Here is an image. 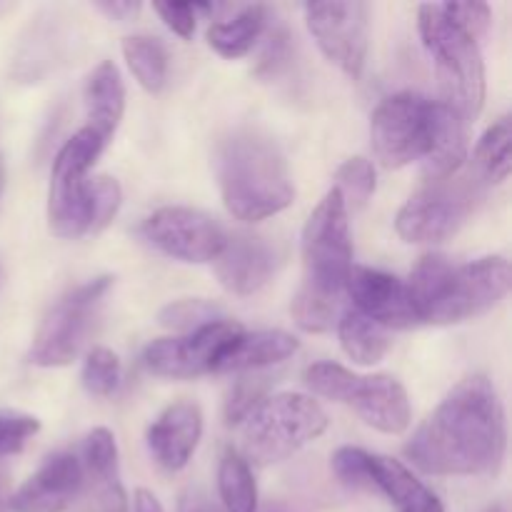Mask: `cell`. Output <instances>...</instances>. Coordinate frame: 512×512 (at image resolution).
Instances as JSON below:
<instances>
[{"mask_svg": "<svg viewBox=\"0 0 512 512\" xmlns=\"http://www.w3.org/2000/svg\"><path fill=\"white\" fill-rule=\"evenodd\" d=\"M120 375H123V368H120V360L113 350L108 348H93L85 358L83 365V388L88 390L95 398H108L118 390Z\"/></svg>", "mask_w": 512, "mask_h": 512, "instance_id": "obj_31", "label": "cell"}, {"mask_svg": "<svg viewBox=\"0 0 512 512\" xmlns=\"http://www.w3.org/2000/svg\"><path fill=\"white\" fill-rule=\"evenodd\" d=\"M305 23L325 58L353 80L360 78L368 58L370 8L360 0L305 5Z\"/></svg>", "mask_w": 512, "mask_h": 512, "instance_id": "obj_13", "label": "cell"}, {"mask_svg": "<svg viewBox=\"0 0 512 512\" xmlns=\"http://www.w3.org/2000/svg\"><path fill=\"white\" fill-rule=\"evenodd\" d=\"M505 408L485 375L460 380L415 430L405 455L428 475H493L503 465Z\"/></svg>", "mask_w": 512, "mask_h": 512, "instance_id": "obj_1", "label": "cell"}, {"mask_svg": "<svg viewBox=\"0 0 512 512\" xmlns=\"http://www.w3.org/2000/svg\"><path fill=\"white\" fill-rule=\"evenodd\" d=\"M3 185H5V163H3V155H0V193H3Z\"/></svg>", "mask_w": 512, "mask_h": 512, "instance_id": "obj_43", "label": "cell"}, {"mask_svg": "<svg viewBox=\"0 0 512 512\" xmlns=\"http://www.w3.org/2000/svg\"><path fill=\"white\" fill-rule=\"evenodd\" d=\"M40 430L35 415L18 413V410H0V460L18 455Z\"/></svg>", "mask_w": 512, "mask_h": 512, "instance_id": "obj_33", "label": "cell"}, {"mask_svg": "<svg viewBox=\"0 0 512 512\" xmlns=\"http://www.w3.org/2000/svg\"><path fill=\"white\" fill-rule=\"evenodd\" d=\"M85 512H128V510H118V508H110V505H98V503H90V508Z\"/></svg>", "mask_w": 512, "mask_h": 512, "instance_id": "obj_42", "label": "cell"}, {"mask_svg": "<svg viewBox=\"0 0 512 512\" xmlns=\"http://www.w3.org/2000/svg\"><path fill=\"white\" fill-rule=\"evenodd\" d=\"M328 430V413L303 393L265 395L240 423L243 458L248 465H275L288 460Z\"/></svg>", "mask_w": 512, "mask_h": 512, "instance_id": "obj_6", "label": "cell"}, {"mask_svg": "<svg viewBox=\"0 0 512 512\" xmlns=\"http://www.w3.org/2000/svg\"><path fill=\"white\" fill-rule=\"evenodd\" d=\"M110 288L113 278L100 275L65 293L40 323L28 355L30 363L38 368H63L73 363Z\"/></svg>", "mask_w": 512, "mask_h": 512, "instance_id": "obj_10", "label": "cell"}, {"mask_svg": "<svg viewBox=\"0 0 512 512\" xmlns=\"http://www.w3.org/2000/svg\"><path fill=\"white\" fill-rule=\"evenodd\" d=\"M140 235L168 258L180 263H213L223 250L225 230L215 218L198 208L168 205L150 215Z\"/></svg>", "mask_w": 512, "mask_h": 512, "instance_id": "obj_14", "label": "cell"}, {"mask_svg": "<svg viewBox=\"0 0 512 512\" xmlns=\"http://www.w3.org/2000/svg\"><path fill=\"white\" fill-rule=\"evenodd\" d=\"M512 123L508 115L495 120L480 138L478 148H475V163L473 170L483 178V183H503L510 175L512 155Z\"/></svg>", "mask_w": 512, "mask_h": 512, "instance_id": "obj_28", "label": "cell"}, {"mask_svg": "<svg viewBox=\"0 0 512 512\" xmlns=\"http://www.w3.org/2000/svg\"><path fill=\"white\" fill-rule=\"evenodd\" d=\"M468 160V133H465V120L453 108L438 100L435 110V135L433 148L428 158L423 160V175L428 183L445 180L450 175L460 173Z\"/></svg>", "mask_w": 512, "mask_h": 512, "instance_id": "obj_23", "label": "cell"}, {"mask_svg": "<svg viewBox=\"0 0 512 512\" xmlns=\"http://www.w3.org/2000/svg\"><path fill=\"white\" fill-rule=\"evenodd\" d=\"M288 33L285 30H275L268 40V48H265L263 58H260L258 65V75H265V78H275L280 70L288 65L290 58V43H288Z\"/></svg>", "mask_w": 512, "mask_h": 512, "instance_id": "obj_38", "label": "cell"}, {"mask_svg": "<svg viewBox=\"0 0 512 512\" xmlns=\"http://www.w3.org/2000/svg\"><path fill=\"white\" fill-rule=\"evenodd\" d=\"M215 275L220 285L233 295H253L270 283L278 268V253L273 245L253 235H235L225 240L218 253Z\"/></svg>", "mask_w": 512, "mask_h": 512, "instance_id": "obj_17", "label": "cell"}, {"mask_svg": "<svg viewBox=\"0 0 512 512\" xmlns=\"http://www.w3.org/2000/svg\"><path fill=\"white\" fill-rule=\"evenodd\" d=\"M345 295L353 300L358 313L383 325L385 330H405L420 325L413 300H410L408 285L395 278V275L383 273V270L353 265V273H350L348 285H345Z\"/></svg>", "mask_w": 512, "mask_h": 512, "instance_id": "obj_16", "label": "cell"}, {"mask_svg": "<svg viewBox=\"0 0 512 512\" xmlns=\"http://www.w3.org/2000/svg\"><path fill=\"white\" fill-rule=\"evenodd\" d=\"M268 25V8L265 5H248L230 20L213 23L208 30L210 48L228 60H238L253 50L260 35Z\"/></svg>", "mask_w": 512, "mask_h": 512, "instance_id": "obj_25", "label": "cell"}, {"mask_svg": "<svg viewBox=\"0 0 512 512\" xmlns=\"http://www.w3.org/2000/svg\"><path fill=\"white\" fill-rule=\"evenodd\" d=\"M418 30L433 58L443 103L470 123L483 113L485 105V63L478 43L465 35L438 3L420 5Z\"/></svg>", "mask_w": 512, "mask_h": 512, "instance_id": "obj_5", "label": "cell"}, {"mask_svg": "<svg viewBox=\"0 0 512 512\" xmlns=\"http://www.w3.org/2000/svg\"><path fill=\"white\" fill-rule=\"evenodd\" d=\"M105 143L88 125L80 128L58 150L50 170L48 225L58 238L73 240L90 233V180L88 173L103 153Z\"/></svg>", "mask_w": 512, "mask_h": 512, "instance_id": "obj_9", "label": "cell"}, {"mask_svg": "<svg viewBox=\"0 0 512 512\" xmlns=\"http://www.w3.org/2000/svg\"><path fill=\"white\" fill-rule=\"evenodd\" d=\"M488 512H505V510H503V508H500V505H495V508H490Z\"/></svg>", "mask_w": 512, "mask_h": 512, "instance_id": "obj_45", "label": "cell"}, {"mask_svg": "<svg viewBox=\"0 0 512 512\" xmlns=\"http://www.w3.org/2000/svg\"><path fill=\"white\" fill-rule=\"evenodd\" d=\"M220 318H223V310H220L215 303H210V300H200V298L175 300V303L165 305L158 315L163 328L178 330V333L183 335L205 328V325L215 323V320Z\"/></svg>", "mask_w": 512, "mask_h": 512, "instance_id": "obj_29", "label": "cell"}, {"mask_svg": "<svg viewBox=\"0 0 512 512\" xmlns=\"http://www.w3.org/2000/svg\"><path fill=\"white\" fill-rule=\"evenodd\" d=\"M333 470L345 485L358 490H373V473H370V453L360 448H340L333 455Z\"/></svg>", "mask_w": 512, "mask_h": 512, "instance_id": "obj_34", "label": "cell"}, {"mask_svg": "<svg viewBox=\"0 0 512 512\" xmlns=\"http://www.w3.org/2000/svg\"><path fill=\"white\" fill-rule=\"evenodd\" d=\"M133 505H135V512H165L163 505H160V500L155 498V495L150 493V490H145V488L135 490Z\"/></svg>", "mask_w": 512, "mask_h": 512, "instance_id": "obj_40", "label": "cell"}, {"mask_svg": "<svg viewBox=\"0 0 512 512\" xmlns=\"http://www.w3.org/2000/svg\"><path fill=\"white\" fill-rule=\"evenodd\" d=\"M3 283H5V273H3V265H0V288H3Z\"/></svg>", "mask_w": 512, "mask_h": 512, "instance_id": "obj_44", "label": "cell"}, {"mask_svg": "<svg viewBox=\"0 0 512 512\" xmlns=\"http://www.w3.org/2000/svg\"><path fill=\"white\" fill-rule=\"evenodd\" d=\"M180 512H215V510H210L208 505L203 503V500H198V498H185L183 503H180Z\"/></svg>", "mask_w": 512, "mask_h": 512, "instance_id": "obj_41", "label": "cell"}, {"mask_svg": "<svg viewBox=\"0 0 512 512\" xmlns=\"http://www.w3.org/2000/svg\"><path fill=\"white\" fill-rule=\"evenodd\" d=\"M85 490V473L73 453H55L8 495V512H68Z\"/></svg>", "mask_w": 512, "mask_h": 512, "instance_id": "obj_15", "label": "cell"}, {"mask_svg": "<svg viewBox=\"0 0 512 512\" xmlns=\"http://www.w3.org/2000/svg\"><path fill=\"white\" fill-rule=\"evenodd\" d=\"M373 490L383 493L398 512H445L438 495L400 460L388 455H370Z\"/></svg>", "mask_w": 512, "mask_h": 512, "instance_id": "obj_19", "label": "cell"}, {"mask_svg": "<svg viewBox=\"0 0 512 512\" xmlns=\"http://www.w3.org/2000/svg\"><path fill=\"white\" fill-rule=\"evenodd\" d=\"M85 483L93 485V500L110 505H128L123 483H120L118 443L108 428H95L83 440Z\"/></svg>", "mask_w": 512, "mask_h": 512, "instance_id": "obj_20", "label": "cell"}, {"mask_svg": "<svg viewBox=\"0 0 512 512\" xmlns=\"http://www.w3.org/2000/svg\"><path fill=\"white\" fill-rule=\"evenodd\" d=\"M438 100L418 93H398L385 98L370 120L373 153L385 168H405L428 158L435 135Z\"/></svg>", "mask_w": 512, "mask_h": 512, "instance_id": "obj_11", "label": "cell"}, {"mask_svg": "<svg viewBox=\"0 0 512 512\" xmlns=\"http://www.w3.org/2000/svg\"><path fill=\"white\" fill-rule=\"evenodd\" d=\"M220 195L243 223L273 218L293 205L295 188L280 145L258 128H235L215 150Z\"/></svg>", "mask_w": 512, "mask_h": 512, "instance_id": "obj_3", "label": "cell"}, {"mask_svg": "<svg viewBox=\"0 0 512 512\" xmlns=\"http://www.w3.org/2000/svg\"><path fill=\"white\" fill-rule=\"evenodd\" d=\"M140 8L143 5L138 0H105V3H95V10H100V13H105L113 20H120V23L133 20L140 13Z\"/></svg>", "mask_w": 512, "mask_h": 512, "instance_id": "obj_39", "label": "cell"}, {"mask_svg": "<svg viewBox=\"0 0 512 512\" xmlns=\"http://www.w3.org/2000/svg\"><path fill=\"white\" fill-rule=\"evenodd\" d=\"M483 195V178L475 170L425 183L395 218V230L405 243H443L453 238Z\"/></svg>", "mask_w": 512, "mask_h": 512, "instance_id": "obj_8", "label": "cell"}, {"mask_svg": "<svg viewBox=\"0 0 512 512\" xmlns=\"http://www.w3.org/2000/svg\"><path fill=\"white\" fill-rule=\"evenodd\" d=\"M218 493L228 512H258V485L248 460L228 448L218 465Z\"/></svg>", "mask_w": 512, "mask_h": 512, "instance_id": "obj_26", "label": "cell"}, {"mask_svg": "<svg viewBox=\"0 0 512 512\" xmlns=\"http://www.w3.org/2000/svg\"><path fill=\"white\" fill-rule=\"evenodd\" d=\"M123 58L130 73L148 93H160L168 80V53L158 38L150 35H130L123 40Z\"/></svg>", "mask_w": 512, "mask_h": 512, "instance_id": "obj_27", "label": "cell"}, {"mask_svg": "<svg viewBox=\"0 0 512 512\" xmlns=\"http://www.w3.org/2000/svg\"><path fill=\"white\" fill-rule=\"evenodd\" d=\"M123 203V188L110 175L90 180V233L103 230Z\"/></svg>", "mask_w": 512, "mask_h": 512, "instance_id": "obj_32", "label": "cell"}, {"mask_svg": "<svg viewBox=\"0 0 512 512\" xmlns=\"http://www.w3.org/2000/svg\"><path fill=\"white\" fill-rule=\"evenodd\" d=\"M155 13L160 15L165 25L173 30L180 38H193L195 20H198V10L195 5H178V3H155Z\"/></svg>", "mask_w": 512, "mask_h": 512, "instance_id": "obj_37", "label": "cell"}, {"mask_svg": "<svg viewBox=\"0 0 512 512\" xmlns=\"http://www.w3.org/2000/svg\"><path fill=\"white\" fill-rule=\"evenodd\" d=\"M438 5L465 35H470V38L475 40V43H478V38H483L490 20H493V10H490L488 3H438Z\"/></svg>", "mask_w": 512, "mask_h": 512, "instance_id": "obj_35", "label": "cell"}, {"mask_svg": "<svg viewBox=\"0 0 512 512\" xmlns=\"http://www.w3.org/2000/svg\"><path fill=\"white\" fill-rule=\"evenodd\" d=\"M298 340L283 330H258L243 333L235 340L233 348L223 355L215 373H250V370L278 365L298 353Z\"/></svg>", "mask_w": 512, "mask_h": 512, "instance_id": "obj_22", "label": "cell"}, {"mask_svg": "<svg viewBox=\"0 0 512 512\" xmlns=\"http://www.w3.org/2000/svg\"><path fill=\"white\" fill-rule=\"evenodd\" d=\"M353 273V240L343 195L328 190L303 228V283L290 313L305 333H325L340 320L345 285Z\"/></svg>", "mask_w": 512, "mask_h": 512, "instance_id": "obj_2", "label": "cell"}, {"mask_svg": "<svg viewBox=\"0 0 512 512\" xmlns=\"http://www.w3.org/2000/svg\"><path fill=\"white\" fill-rule=\"evenodd\" d=\"M203 438V413L190 400H180L165 408L148 430V448L155 463L168 473H178L193 458Z\"/></svg>", "mask_w": 512, "mask_h": 512, "instance_id": "obj_18", "label": "cell"}, {"mask_svg": "<svg viewBox=\"0 0 512 512\" xmlns=\"http://www.w3.org/2000/svg\"><path fill=\"white\" fill-rule=\"evenodd\" d=\"M265 398V380H240L225 403V420L228 425H240L245 415Z\"/></svg>", "mask_w": 512, "mask_h": 512, "instance_id": "obj_36", "label": "cell"}, {"mask_svg": "<svg viewBox=\"0 0 512 512\" xmlns=\"http://www.w3.org/2000/svg\"><path fill=\"white\" fill-rule=\"evenodd\" d=\"M305 385L353 408L365 425L385 435H403L413 420L408 390L393 375H355L338 363H315L305 370Z\"/></svg>", "mask_w": 512, "mask_h": 512, "instance_id": "obj_7", "label": "cell"}, {"mask_svg": "<svg viewBox=\"0 0 512 512\" xmlns=\"http://www.w3.org/2000/svg\"><path fill=\"white\" fill-rule=\"evenodd\" d=\"M85 110H88V128L108 143L118 130L125 113V85L120 70L113 60H103L90 73L85 83Z\"/></svg>", "mask_w": 512, "mask_h": 512, "instance_id": "obj_21", "label": "cell"}, {"mask_svg": "<svg viewBox=\"0 0 512 512\" xmlns=\"http://www.w3.org/2000/svg\"><path fill=\"white\" fill-rule=\"evenodd\" d=\"M335 190L343 195L345 208H363L375 193V168L368 158H348L335 173Z\"/></svg>", "mask_w": 512, "mask_h": 512, "instance_id": "obj_30", "label": "cell"}, {"mask_svg": "<svg viewBox=\"0 0 512 512\" xmlns=\"http://www.w3.org/2000/svg\"><path fill=\"white\" fill-rule=\"evenodd\" d=\"M243 325L235 320H215L205 328L178 338H160L145 348L143 363L158 378L193 380L200 375L215 373L223 355L243 335Z\"/></svg>", "mask_w": 512, "mask_h": 512, "instance_id": "obj_12", "label": "cell"}, {"mask_svg": "<svg viewBox=\"0 0 512 512\" xmlns=\"http://www.w3.org/2000/svg\"><path fill=\"white\" fill-rule=\"evenodd\" d=\"M510 280V263L503 255L465 265L425 255L405 285L420 323L458 325L493 310L510 293Z\"/></svg>", "mask_w": 512, "mask_h": 512, "instance_id": "obj_4", "label": "cell"}, {"mask_svg": "<svg viewBox=\"0 0 512 512\" xmlns=\"http://www.w3.org/2000/svg\"><path fill=\"white\" fill-rule=\"evenodd\" d=\"M338 338L343 353L353 360L355 365H378L390 350V333L378 325L375 320L365 318L358 310H345L338 323Z\"/></svg>", "mask_w": 512, "mask_h": 512, "instance_id": "obj_24", "label": "cell"}]
</instances>
